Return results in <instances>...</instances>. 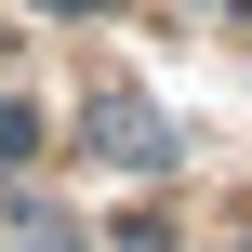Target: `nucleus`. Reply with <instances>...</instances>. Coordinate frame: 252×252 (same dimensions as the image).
<instances>
[{"mask_svg":"<svg viewBox=\"0 0 252 252\" xmlns=\"http://www.w3.org/2000/svg\"><path fill=\"white\" fill-rule=\"evenodd\" d=\"M0 252H66V226L53 213H0Z\"/></svg>","mask_w":252,"mask_h":252,"instance_id":"2","label":"nucleus"},{"mask_svg":"<svg viewBox=\"0 0 252 252\" xmlns=\"http://www.w3.org/2000/svg\"><path fill=\"white\" fill-rule=\"evenodd\" d=\"M40 13H93V0H40Z\"/></svg>","mask_w":252,"mask_h":252,"instance_id":"4","label":"nucleus"},{"mask_svg":"<svg viewBox=\"0 0 252 252\" xmlns=\"http://www.w3.org/2000/svg\"><path fill=\"white\" fill-rule=\"evenodd\" d=\"M80 133H93V159H120V173H159V159H173L159 106H133V93H93V120H80Z\"/></svg>","mask_w":252,"mask_h":252,"instance_id":"1","label":"nucleus"},{"mask_svg":"<svg viewBox=\"0 0 252 252\" xmlns=\"http://www.w3.org/2000/svg\"><path fill=\"white\" fill-rule=\"evenodd\" d=\"M13 159H27V106H0V173H13Z\"/></svg>","mask_w":252,"mask_h":252,"instance_id":"3","label":"nucleus"}]
</instances>
